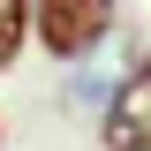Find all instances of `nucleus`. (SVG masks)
Here are the masks:
<instances>
[{
  "label": "nucleus",
  "mask_w": 151,
  "mask_h": 151,
  "mask_svg": "<svg viewBox=\"0 0 151 151\" xmlns=\"http://www.w3.org/2000/svg\"><path fill=\"white\" fill-rule=\"evenodd\" d=\"M98 144L106 151H151V53L113 83L106 113H98Z\"/></svg>",
  "instance_id": "obj_2"
},
{
  "label": "nucleus",
  "mask_w": 151,
  "mask_h": 151,
  "mask_svg": "<svg viewBox=\"0 0 151 151\" xmlns=\"http://www.w3.org/2000/svg\"><path fill=\"white\" fill-rule=\"evenodd\" d=\"M121 23V0H30V38L53 60H91Z\"/></svg>",
  "instance_id": "obj_1"
},
{
  "label": "nucleus",
  "mask_w": 151,
  "mask_h": 151,
  "mask_svg": "<svg viewBox=\"0 0 151 151\" xmlns=\"http://www.w3.org/2000/svg\"><path fill=\"white\" fill-rule=\"evenodd\" d=\"M0 144H8V129H0Z\"/></svg>",
  "instance_id": "obj_4"
},
{
  "label": "nucleus",
  "mask_w": 151,
  "mask_h": 151,
  "mask_svg": "<svg viewBox=\"0 0 151 151\" xmlns=\"http://www.w3.org/2000/svg\"><path fill=\"white\" fill-rule=\"evenodd\" d=\"M23 45H30V0H0V76L23 60Z\"/></svg>",
  "instance_id": "obj_3"
}]
</instances>
